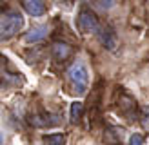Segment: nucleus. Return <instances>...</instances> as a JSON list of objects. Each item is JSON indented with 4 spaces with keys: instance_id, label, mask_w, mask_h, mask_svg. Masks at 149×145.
Returning a JSON list of instances; mask_svg holds the SVG:
<instances>
[{
    "instance_id": "obj_1",
    "label": "nucleus",
    "mask_w": 149,
    "mask_h": 145,
    "mask_svg": "<svg viewBox=\"0 0 149 145\" xmlns=\"http://www.w3.org/2000/svg\"><path fill=\"white\" fill-rule=\"evenodd\" d=\"M68 78L73 84L77 94H84L89 87V72L84 62H74L71 67L68 69Z\"/></svg>"
},
{
    "instance_id": "obj_2",
    "label": "nucleus",
    "mask_w": 149,
    "mask_h": 145,
    "mask_svg": "<svg viewBox=\"0 0 149 145\" xmlns=\"http://www.w3.org/2000/svg\"><path fill=\"white\" fill-rule=\"evenodd\" d=\"M22 26H24L22 14L15 11L2 14V22H0V36H2V40H9L11 36H15L22 29Z\"/></svg>"
},
{
    "instance_id": "obj_3",
    "label": "nucleus",
    "mask_w": 149,
    "mask_h": 145,
    "mask_svg": "<svg viewBox=\"0 0 149 145\" xmlns=\"http://www.w3.org/2000/svg\"><path fill=\"white\" fill-rule=\"evenodd\" d=\"M78 27L82 33H98L100 24L96 14L89 9V7H82L80 14H78Z\"/></svg>"
},
{
    "instance_id": "obj_4",
    "label": "nucleus",
    "mask_w": 149,
    "mask_h": 145,
    "mask_svg": "<svg viewBox=\"0 0 149 145\" xmlns=\"http://www.w3.org/2000/svg\"><path fill=\"white\" fill-rule=\"evenodd\" d=\"M98 38H100V42H102V46L106 47V49H109V51H113V49H116V44H118V38H116V35H115V31L111 27H102L100 26V29H98Z\"/></svg>"
},
{
    "instance_id": "obj_5",
    "label": "nucleus",
    "mask_w": 149,
    "mask_h": 145,
    "mask_svg": "<svg viewBox=\"0 0 149 145\" xmlns=\"http://www.w3.org/2000/svg\"><path fill=\"white\" fill-rule=\"evenodd\" d=\"M22 7L31 17H42L46 13V4L44 0H22Z\"/></svg>"
},
{
    "instance_id": "obj_6",
    "label": "nucleus",
    "mask_w": 149,
    "mask_h": 145,
    "mask_svg": "<svg viewBox=\"0 0 149 145\" xmlns=\"http://www.w3.org/2000/svg\"><path fill=\"white\" fill-rule=\"evenodd\" d=\"M51 53H53V58L55 60H65V58H69L71 55V47L68 46V44L64 42H55L53 44V49H51Z\"/></svg>"
},
{
    "instance_id": "obj_7",
    "label": "nucleus",
    "mask_w": 149,
    "mask_h": 145,
    "mask_svg": "<svg viewBox=\"0 0 149 145\" xmlns=\"http://www.w3.org/2000/svg\"><path fill=\"white\" fill-rule=\"evenodd\" d=\"M118 105H120V111H122L124 114H129L127 118H131L133 113L136 111V102L133 100L129 94H125V93L120 96V102H118Z\"/></svg>"
},
{
    "instance_id": "obj_8",
    "label": "nucleus",
    "mask_w": 149,
    "mask_h": 145,
    "mask_svg": "<svg viewBox=\"0 0 149 145\" xmlns=\"http://www.w3.org/2000/svg\"><path fill=\"white\" fill-rule=\"evenodd\" d=\"M46 36H47V27L46 26H40V27H35L29 33H26V42L27 44H35V42L44 40Z\"/></svg>"
},
{
    "instance_id": "obj_9",
    "label": "nucleus",
    "mask_w": 149,
    "mask_h": 145,
    "mask_svg": "<svg viewBox=\"0 0 149 145\" xmlns=\"http://www.w3.org/2000/svg\"><path fill=\"white\" fill-rule=\"evenodd\" d=\"M82 111H84V105H82V102H73L71 104V111H69V116H71V123H77L82 116Z\"/></svg>"
},
{
    "instance_id": "obj_10",
    "label": "nucleus",
    "mask_w": 149,
    "mask_h": 145,
    "mask_svg": "<svg viewBox=\"0 0 149 145\" xmlns=\"http://www.w3.org/2000/svg\"><path fill=\"white\" fill-rule=\"evenodd\" d=\"M44 142L47 145H64L65 138L64 134H47V136H44Z\"/></svg>"
},
{
    "instance_id": "obj_11",
    "label": "nucleus",
    "mask_w": 149,
    "mask_h": 145,
    "mask_svg": "<svg viewBox=\"0 0 149 145\" xmlns=\"http://www.w3.org/2000/svg\"><path fill=\"white\" fill-rule=\"evenodd\" d=\"M140 123L142 127L149 130V105H144L142 111H140Z\"/></svg>"
},
{
    "instance_id": "obj_12",
    "label": "nucleus",
    "mask_w": 149,
    "mask_h": 145,
    "mask_svg": "<svg viewBox=\"0 0 149 145\" xmlns=\"http://www.w3.org/2000/svg\"><path fill=\"white\" fill-rule=\"evenodd\" d=\"M129 145H144V136L142 134H133L129 138Z\"/></svg>"
},
{
    "instance_id": "obj_13",
    "label": "nucleus",
    "mask_w": 149,
    "mask_h": 145,
    "mask_svg": "<svg viewBox=\"0 0 149 145\" xmlns=\"http://www.w3.org/2000/svg\"><path fill=\"white\" fill-rule=\"evenodd\" d=\"M56 2H64V0H56Z\"/></svg>"
}]
</instances>
